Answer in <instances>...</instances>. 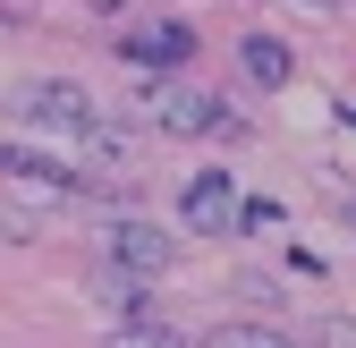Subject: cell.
<instances>
[{
  "label": "cell",
  "instance_id": "4",
  "mask_svg": "<svg viewBox=\"0 0 356 348\" xmlns=\"http://www.w3.org/2000/svg\"><path fill=\"white\" fill-rule=\"evenodd\" d=\"M102 255H111V272H136V280H161L178 264L170 230H153V221H111L102 230Z\"/></svg>",
  "mask_w": 356,
  "mask_h": 348
},
{
  "label": "cell",
  "instance_id": "5",
  "mask_svg": "<svg viewBox=\"0 0 356 348\" xmlns=\"http://www.w3.org/2000/svg\"><path fill=\"white\" fill-rule=\"evenodd\" d=\"M111 52H119L127 68H178V60L195 52V26H178V17H153V26H127V34L111 42Z\"/></svg>",
  "mask_w": 356,
  "mask_h": 348
},
{
  "label": "cell",
  "instance_id": "14",
  "mask_svg": "<svg viewBox=\"0 0 356 348\" xmlns=\"http://www.w3.org/2000/svg\"><path fill=\"white\" fill-rule=\"evenodd\" d=\"M339 119H348V127H356V102H348V111H339Z\"/></svg>",
  "mask_w": 356,
  "mask_h": 348
},
{
  "label": "cell",
  "instance_id": "1",
  "mask_svg": "<svg viewBox=\"0 0 356 348\" xmlns=\"http://www.w3.org/2000/svg\"><path fill=\"white\" fill-rule=\"evenodd\" d=\"M0 187H26V196H42V204H60V196H119V179L68 170V161L34 153V145H0Z\"/></svg>",
  "mask_w": 356,
  "mask_h": 348
},
{
  "label": "cell",
  "instance_id": "6",
  "mask_svg": "<svg viewBox=\"0 0 356 348\" xmlns=\"http://www.w3.org/2000/svg\"><path fill=\"white\" fill-rule=\"evenodd\" d=\"M161 127H170V136H246V119L229 111V102H212V94H170L161 102Z\"/></svg>",
  "mask_w": 356,
  "mask_h": 348
},
{
  "label": "cell",
  "instance_id": "7",
  "mask_svg": "<svg viewBox=\"0 0 356 348\" xmlns=\"http://www.w3.org/2000/svg\"><path fill=\"white\" fill-rule=\"evenodd\" d=\"M238 60H246L254 85H289V77H297V60H289V42H280V34H246V42H238Z\"/></svg>",
  "mask_w": 356,
  "mask_h": 348
},
{
  "label": "cell",
  "instance_id": "11",
  "mask_svg": "<svg viewBox=\"0 0 356 348\" xmlns=\"http://www.w3.org/2000/svg\"><path fill=\"white\" fill-rule=\"evenodd\" d=\"M0 238H34V212H17V204H0Z\"/></svg>",
  "mask_w": 356,
  "mask_h": 348
},
{
  "label": "cell",
  "instance_id": "9",
  "mask_svg": "<svg viewBox=\"0 0 356 348\" xmlns=\"http://www.w3.org/2000/svg\"><path fill=\"white\" fill-rule=\"evenodd\" d=\"M111 348H178L170 331H161V315L153 323H127V331H111Z\"/></svg>",
  "mask_w": 356,
  "mask_h": 348
},
{
  "label": "cell",
  "instance_id": "8",
  "mask_svg": "<svg viewBox=\"0 0 356 348\" xmlns=\"http://www.w3.org/2000/svg\"><path fill=\"white\" fill-rule=\"evenodd\" d=\"M212 348H297L289 331H272V323H220L212 331Z\"/></svg>",
  "mask_w": 356,
  "mask_h": 348
},
{
  "label": "cell",
  "instance_id": "12",
  "mask_svg": "<svg viewBox=\"0 0 356 348\" xmlns=\"http://www.w3.org/2000/svg\"><path fill=\"white\" fill-rule=\"evenodd\" d=\"M323 348H356V323H339V315H331V323H323Z\"/></svg>",
  "mask_w": 356,
  "mask_h": 348
},
{
  "label": "cell",
  "instance_id": "13",
  "mask_svg": "<svg viewBox=\"0 0 356 348\" xmlns=\"http://www.w3.org/2000/svg\"><path fill=\"white\" fill-rule=\"evenodd\" d=\"M339 212H348V221H356V196H348V204H339Z\"/></svg>",
  "mask_w": 356,
  "mask_h": 348
},
{
  "label": "cell",
  "instance_id": "15",
  "mask_svg": "<svg viewBox=\"0 0 356 348\" xmlns=\"http://www.w3.org/2000/svg\"><path fill=\"white\" fill-rule=\"evenodd\" d=\"M305 9H331V0H305Z\"/></svg>",
  "mask_w": 356,
  "mask_h": 348
},
{
  "label": "cell",
  "instance_id": "2",
  "mask_svg": "<svg viewBox=\"0 0 356 348\" xmlns=\"http://www.w3.org/2000/svg\"><path fill=\"white\" fill-rule=\"evenodd\" d=\"M26 127H42V136H85L102 111H94V94L85 85H68V77H34V85H17V102H9Z\"/></svg>",
  "mask_w": 356,
  "mask_h": 348
},
{
  "label": "cell",
  "instance_id": "10",
  "mask_svg": "<svg viewBox=\"0 0 356 348\" xmlns=\"http://www.w3.org/2000/svg\"><path fill=\"white\" fill-rule=\"evenodd\" d=\"M238 230H246V238H263V230H280V204H272V196H254V204H238Z\"/></svg>",
  "mask_w": 356,
  "mask_h": 348
},
{
  "label": "cell",
  "instance_id": "3",
  "mask_svg": "<svg viewBox=\"0 0 356 348\" xmlns=\"http://www.w3.org/2000/svg\"><path fill=\"white\" fill-rule=\"evenodd\" d=\"M178 221H187L195 238H229L238 230V179L229 170H195V179L178 187Z\"/></svg>",
  "mask_w": 356,
  "mask_h": 348
}]
</instances>
